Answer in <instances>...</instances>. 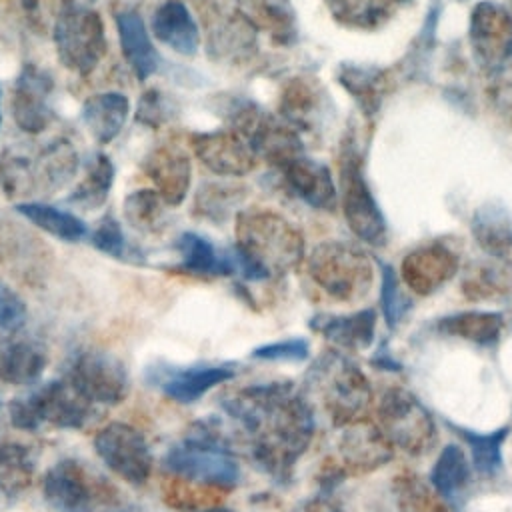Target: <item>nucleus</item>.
I'll return each instance as SVG.
<instances>
[{
	"label": "nucleus",
	"instance_id": "1",
	"mask_svg": "<svg viewBox=\"0 0 512 512\" xmlns=\"http://www.w3.org/2000/svg\"><path fill=\"white\" fill-rule=\"evenodd\" d=\"M218 404L254 466L276 484H288L316 430V410L302 388L288 380L248 384L224 392Z\"/></svg>",
	"mask_w": 512,
	"mask_h": 512
},
{
	"label": "nucleus",
	"instance_id": "2",
	"mask_svg": "<svg viewBox=\"0 0 512 512\" xmlns=\"http://www.w3.org/2000/svg\"><path fill=\"white\" fill-rule=\"evenodd\" d=\"M236 268L246 280L280 278L304 260V238L272 210H240L234 222Z\"/></svg>",
	"mask_w": 512,
	"mask_h": 512
},
{
	"label": "nucleus",
	"instance_id": "3",
	"mask_svg": "<svg viewBox=\"0 0 512 512\" xmlns=\"http://www.w3.org/2000/svg\"><path fill=\"white\" fill-rule=\"evenodd\" d=\"M162 466L170 476L212 492L234 490L242 478L232 442L214 418L192 424L166 452Z\"/></svg>",
	"mask_w": 512,
	"mask_h": 512
},
{
	"label": "nucleus",
	"instance_id": "4",
	"mask_svg": "<svg viewBox=\"0 0 512 512\" xmlns=\"http://www.w3.org/2000/svg\"><path fill=\"white\" fill-rule=\"evenodd\" d=\"M78 164L74 144L62 136L18 142L0 154V188L8 198L48 196L72 180Z\"/></svg>",
	"mask_w": 512,
	"mask_h": 512
},
{
	"label": "nucleus",
	"instance_id": "5",
	"mask_svg": "<svg viewBox=\"0 0 512 512\" xmlns=\"http://www.w3.org/2000/svg\"><path fill=\"white\" fill-rule=\"evenodd\" d=\"M304 396L320 406L336 428L366 418L372 388L362 368L338 348L324 350L306 370Z\"/></svg>",
	"mask_w": 512,
	"mask_h": 512
},
{
	"label": "nucleus",
	"instance_id": "6",
	"mask_svg": "<svg viewBox=\"0 0 512 512\" xmlns=\"http://www.w3.org/2000/svg\"><path fill=\"white\" fill-rule=\"evenodd\" d=\"M98 414V408L88 402L64 376L38 384L28 394L14 398L8 404V420L22 432L82 430Z\"/></svg>",
	"mask_w": 512,
	"mask_h": 512
},
{
	"label": "nucleus",
	"instance_id": "7",
	"mask_svg": "<svg viewBox=\"0 0 512 512\" xmlns=\"http://www.w3.org/2000/svg\"><path fill=\"white\" fill-rule=\"evenodd\" d=\"M306 270L328 298L342 304L362 300L374 280L370 258L360 248L340 240L314 246L306 260Z\"/></svg>",
	"mask_w": 512,
	"mask_h": 512
},
{
	"label": "nucleus",
	"instance_id": "8",
	"mask_svg": "<svg viewBox=\"0 0 512 512\" xmlns=\"http://www.w3.org/2000/svg\"><path fill=\"white\" fill-rule=\"evenodd\" d=\"M374 414V424L394 450L424 456L438 442V428L430 410L404 388H386L376 400Z\"/></svg>",
	"mask_w": 512,
	"mask_h": 512
},
{
	"label": "nucleus",
	"instance_id": "9",
	"mask_svg": "<svg viewBox=\"0 0 512 512\" xmlns=\"http://www.w3.org/2000/svg\"><path fill=\"white\" fill-rule=\"evenodd\" d=\"M42 496L54 512H98L116 502L106 478L74 458H62L44 472Z\"/></svg>",
	"mask_w": 512,
	"mask_h": 512
},
{
	"label": "nucleus",
	"instance_id": "10",
	"mask_svg": "<svg viewBox=\"0 0 512 512\" xmlns=\"http://www.w3.org/2000/svg\"><path fill=\"white\" fill-rule=\"evenodd\" d=\"M394 456V448L378 430V426L366 418L356 420L340 428L334 460L324 466L320 474V486L324 494H330L346 476L366 474L388 464Z\"/></svg>",
	"mask_w": 512,
	"mask_h": 512
},
{
	"label": "nucleus",
	"instance_id": "11",
	"mask_svg": "<svg viewBox=\"0 0 512 512\" xmlns=\"http://www.w3.org/2000/svg\"><path fill=\"white\" fill-rule=\"evenodd\" d=\"M58 60L78 76H90L106 56V30L92 6L68 10L52 28Z\"/></svg>",
	"mask_w": 512,
	"mask_h": 512
},
{
	"label": "nucleus",
	"instance_id": "12",
	"mask_svg": "<svg viewBox=\"0 0 512 512\" xmlns=\"http://www.w3.org/2000/svg\"><path fill=\"white\" fill-rule=\"evenodd\" d=\"M340 202L348 228L370 246H382L388 238L386 218L364 178L358 154L346 148L340 156Z\"/></svg>",
	"mask_w": 512,
	"mask_h": 512
},
{
	"label": "nucleus",
	"instance_id": "13",
	"mask_svg": "<svg viewBox=\"0 0 512 512\" xmlns=\"http://www.w3.org/2000/svg\"><path fill=\"white\" fill-rule=\"evenodd\" d=\"M100 462L130 486H144L150 480L154 456L146 436L126 422H108L92 440Z\"/></svg>",
	"mask_w": 512,
	"mask_h": 512
},
{
	"label": "nucleus",
	"instance_id": "14",
	"mask_svg": "<svg viewBox=\"0 0 512 512\" xmlns=\"http://www.w3.org/2000/svg\"><path fill=\"white\" fill-rule=\"evenodd\" d=\"M64 378L96 408H108L124 402L130 390V378L124 362L118 356L96 348L78 352Z\"/></svg>",
	"mask_w": 512,
	"mask_h": 512
},
{
	"label": "nucleus",
	"instance_id": "15",
	"mask_svg": "<svg viewBox=\"0 0 512 512\" xmlns=\"http://www.w3.org/2000/svg\"><path fill=\"white\" fill-rule=\"evenodd\" d=\"M236 364L232 362H202L190 366H150L148 382L158 388L166 398L178 404H194L212 388L232 380Z\"/></svg>",
	"mask_w": 512,
	"mask_h": 512
},
{
	"label": "nucleus",
	"instance_id": "16",
	"mask_svg": "<svg viewBox=\"0 0 512 512\" xmlns=\"http://www.w3.org/2000/svg\"><path fill=\"white\" fill-rule=\"evenodd\" d=\"M470 44L476 60L492 72L512 62V16L494 2H480L470 18Z\"/></svg>",
	"mask_w": 512,
	"mask_h": 512
},
{
	"label": "nucleus",
	"instance_id": "17",
	"mask_svg": "<svg viewBox=\"0 0 512 512\" xmlns=\"http://www.w3.org/2000/svg\"><path fill=\"white\" fill-rule=\"evenodd\" d=\"M190 148L196 158L218 176H246L258 164L250 144L232 128L194 132L190 134Z\"/></svg>",
	"mask_w": 512,
	"mask_h": 512
},
{
	"label": "nucleus",
	"instance_id": "18",
	"mask_svg": "<svg viewBox=\"0 0 512 512\" xmlns=\"http://www.w3.org/2000/svg\"><path fill=\"white\" fill-rule=\"evenodd\" d=\"M54 82L50 74L28 62L16 78L12 92V118L20 130L40 134L54 120L50 96Z\"/></svg>",
	"mask_w": 512,
	"mask_h": 512
},
{
	"label": "nucleus",
	"instance_id": "19",
	"mask_svg": "<svg viewBox=\"0 0 512 512\" xmlns=\"http://www.w3.org/2000/svg\"><path fill=\"white\" fill-rule=\"evenodd\" d=\"M458 270V256L442 242L414 248L402 260V282L416 294H432L444 286Z\"/></svg>",
	"mask_w": 512,
	"mask_h": 512
},
{
	"label": "nucleus",
	"instance_id": "20",
	"mask_svg": "<svg viewBox=\"0 0 512 512\" xmlns=\"http://www.w3.org/2000/svg\"><path fill=\"white\" fill-rule=\"evenodd\" d=\"M282 178L290 192L316 210H334L338 202L336 184L332 180L330 168L318 160L298 154L284 162L280 168Z\"/></svg>",
	"mask_w": 512,
	"mask_h": 512
},
{
	"label": "nucleus",
	"instance_id": "21",
	"mask_svg": "<svg viewBox=\"0 0 512 512\" xmlns=\"http://www.w3.org/2000/svg\"><path fill=\"white\" fill-rule=\"evenodd\" d=\"M144 174L168 206H178L186 198L192 182V164L188 154L174 144L154 148L142 162Z\"/></svg>",
	"mask_w": 512,
	"mask_h": 512
},
{
	"label": "nucleus",
	"instance_id": "22",
	"mask_svg": "<svg viewBox=\"0 0 512 512\" xmlns=\"http://www.w3.org/2000/svg\"><path fill=\"white\" fill-rule=\"evenodd\" d=\"M310 328L342 352L366 350L376 332V310L362 308L352 314H316Z\"/></svg>",
	"mask_w": 512,
	"mask_h": 512
},
{
	"label": "nucleus",
	"instance_id": "23",
	"mask_svg": "<svg viewBox=\"0 0 512 512\" xmlns=\"http://www.w3.org/2000/svg\"><path fill=\"white\" fill-rule=\"evenodd\" d=\"M46 350L30 338H0V386L30 388L46 368Z\"/></svg>",
	"mask_w": 512,
	"mask_h": 512
},
{
	"label": "nucleus",
	"instance_id": "24",
	"mask_svg": "<svg viewBox=\"0 0 512 512\" xmlns=\"http://www.w3.org/2000/svg\"><path fill=\"white\" fill-rule=\"evenodd\" d=\"M152 34L164 46L182 56H194L200 44V30L190 10L180 0H166L154 10Z\"/></svg>",
	"mask_w": 512,
	"mask_h": 512
},
{
	"label": "nucleus",
	"instance_id": "25",
	"mask_svg": "<svg viewBox=\"0 0 512 512\" xmlns=\"http://www.w3.org/2000/svg\"><path fill=\"white\" fill-rule=\"evenodd\" d=\"M176 250L180 254V272L194 276H230L236 274L234 250L220 252L208 238L196 232H184L176 240Z\"/></svg>",
	"mask_w": 512,
	"mask_h": 512
},
{
	"label": "nucleus",
	"instance_id": "26",
	"mask_svg": "<svg viewBox=\"0 0 512 512\" xmlns=\"http://www.w3.org/2000/svg\"><path fill=\"white\" fill-rule=\"evenodd\" d=\"M238 14L278 46L296 42V14L290 0H238Z\"/></svg>",
	"mask_w": 512,
	"mask_h": 512
},
{
	"label": "nucleus",
	"instance_id": "27",
	"mask_svg": "<svg viewBox=\"0 0 512 512\" xmlns=\"http://www.w3.org/2000/svg\"><path fill=\"white\" fill-rule=\"evenodd\" d=\"M130 114V102L122 92L92 94L80 112V118L98 144H110L124 128Z\"/></svg>",
	"mask_w": 512,
	"mask_h": 512
},
{
	"label": "nucleus",
	"instance_id": "28",
	"mask_svg": "<svg viewBox=\"0 0 512 512\" xmlns=\"http://www.w3.org/2000/svg\"><path fill=\"white\" fill-rule=\"evenodd\" d=\"M116 28L122 46V54L140 82L148 80L160 64L158 52L150 40V34L136 12L116 14Z\"/></svg>",
	"mask_w": 512,
	"mask_h": 512
},
{
	"label": "nucleus",
	"instance_id": "29",
	"mask_svg": "<svg viewBox=\"0 0 512 512\" xmlns=\"http://www.w3.org/2000/svg\"><path fill=\"white\" fill-rule=\"evenodd\" d=\"M472 470V462L464 448L458 444H448L440 450L432 464L430 486L440 498L454 506L456 500L468 490L472 482Z\"/></svg>",
	"mask_w": 512,
	"mask_h": 512
},
{
	"label": "nucleus",
	"instance_id": "30",
	"mask_svg": "<svg viewBox=\"0 0 512 512\" xmlns=\"http://www.w3.org/2000/svg\"><path fill=\"white\" fill-rule=\"evenodd\" d=\"M436 330L478 346H494L504 330V314L488 310H468L440 318Z\"/></svg>",
	"mask_w": 512,
	"mask_h": 512
},
{
	"label": "nucleus",
	"instance_id": "31",
	"mask_svg": "<svg viewBox=\"0 0 512 512\" xmlns=\"http://www.w3.org/2000/svg\"><path fill=\"white\" fill-rule=\"evenodd\" d=\"M448 424L468 446L472 468L484 478L498 476V472L502 470V464H504L502 446L510 434V426H502V428L482 434V432H474L470 428L458 426L454 422H448Z\"/></svg>",
	"mask_w": 512,
	"mask_h": 512
},
{
	"label": "nucleus",
	"instance_id": "32",
	"mask_svg": "<svg viewBox=\"0 0 512 512\" xmlns=\"http://www.w3.org/2000/svg\"><path fill=\"white\" fill-rule=\"evenodd\" d=\"M114 182V164L106 154H94L82 180L72 188L66 202L78 210L94 212L108 200Z\"/></svg>",
	"mask_w": 512,
	"mask_h": 512
},
{
	"label": "nucleus",
	"instance_id": "33",
	"mask_svg": "<svg viewBox=\"0 0 512 512\" xmlns=\"http://www.w3.org/2000/svg\"><path fill=\"white\" fill-rule=\"evenodd\" d=\"M16 212L58 240L80 242L82 238L88 236L86 224L76 214L54 208L50 204L22 202L16 206Z\"/></svg>",
	"mask_w": 512,
	"mask_h": 512
},
{
	"label": "nucleus",
	"instance_id": "34",
	"mask_svg": "<svg viewBox=\"0 0 512 512\" xmlns=\"http://www.w3.org/2000/svg\"><path fill=\"white\" fill-rule=\"evenodd\" d=\"M34 456L28 446L0 440V500L16 498L34 478Z\"/></svg>",
	"mask_w": 512,
	"mask_h": 512
},
{
	"label": "nucleus",
	"instance_id": "35",
	"mask_svg": "<svg viewBox=\"0 0 512 512\" xmlns=\"http://www.w3.org/2000/svg\"><path fill=\"white\" fill-rule=\"evenodd\" d=\"M320 108L318 90L304 78H290L280 92L278 112L292 128L310 130Z\"/></svg>",
	"mask_w": 512,
	"mask_h": 512
},
{
	"label": "nucleus",
	"instance_id": "36",
	"mask_svg": "<svg viewBox=\"0 0 512 512\" xmlns=\"http://www.w3.org/2000/svg\"><path fill=\"white\" fill-rule=\"evenodd\" d=\"M472 234L478 246L492 256L502 258L512 250V218L504 208H480L472 220Z\"/></svg>",
	"mask_w": 512,
	"mask_h": 512
},
{
	"label": "nucleus",
	"instance_id": "37",
	"mask_svg": "<svg viewBox=\"0 0 512 512\" xmlns=\"http://www.w3.org/2000/svg\"><path fill=\"white\" fill-rule=\"evenodd\" d=\"M334 20L350 28H376L394 10L396 4L408 0H324Z\"/></svg>",
	"mask_w": 512,
	"mask_h": 512
},
{
	"label": "nucleus",
	"instance_id": "38",
	"mask_svg": "<svg viewBox=\"0 0 512 512\" xmlns=\"http://www.w3.org/2000/svg\"><path fill=\"white\" fill-rule=\"evenodd\" d=\"M338 82L354 96L364 114H374L382 100L384 72L356 64H344L338 72Z\"/></svg>",
	"mask_w": 512,
	"mask_h": 512
},
{
	"label": "nucleus",
	"instance_id": "39",
	"mask_svg": "<svg viewBox=\"0 0 512 512\" xmlns=\"http://www.w3.org/2000/svg\"><path fill=\"white\" fill-rule=\"evenodd\" d=\"M210 46L218 50V54L236 58H250L256 50V30L254 26L242 18L240 14L224 20L214 32Z\"/></svg>",
	"mask_w": 512,
	"mask_h": 512
},
{
	"label": "nucleus",
	"instance_id": "40",
	"mask_svg": "<svg viewBox=\"0 0 512 512\" xmlns=\"http://www.w3.org/2000/svg\"><path fill=\"white\" fill-rule=\"evenodd\" d=\"M166 206L168 204L156 190L142 188L126 196L122 210L126 222L138 232H158L162 228V216Z\"/></svg>",
	"mask_w": 512,
	"mask_h": 512
},
{
	"label": "nucleus",
	"instance_id": "41",
	"mask_svg": "<svg viewBox=\"0 0 512 512\" xmlns=\"http://www.w3.org/2000/svg\"><path fill=\"white\" fill-rule=\"evenodd\" d=\"M18 4L26 24L36 34H52L60 16L78 6H92L94 0H18Z\"/></svg>",
	"mask_w": 512,
	"mask_h": 512
},
{
	"label": "nucleus",
	"instance_id": "42",
	"mask_svg": "<svg viewBox=\"0 0 512 512\" xmlns=\"http://www.w3.org/2000/svg\"><path fill=\"white\" fill-rule=\"evenodd\" d=\"M380 270H382V288H380L382 314H384L386 326L392 330L412 308V300L400 288V278L390 264L380 262Z\"/></svg>",
	"mask_w": 512,
	"mask_h": 512
},
{
	"label": "nucleus",
	"instance_id": "43",
	"mask_svg": "<svg viewBox=\"0 0 512 512\" xmlns=\"http://www.w3.org/2000/svg\"><path fill=\"white\" fill-rule=\"evenodd\" d=\"M90 242L98 252L112 256V258H124L126 250H128L120 222L112 214H106L98 222V226L90 234Z\"/></svg>",
	"mask_w": 512,
	"mask_h": 512
},
{
	"label": "nucleus",
	"instance_id": "44",
	"mask_svg": "<svg viewBox=\"0 0 512 512\" xmlns=\"http://www.w3.org/2000/svg\"><path fill=\"white\" fill-rule=\"evenodd\" d=\"M310 354V344L304 338H284L276 342H268L262 346H256L250 356L256 360H268V362H300L306 360Z\"/></svg>",
	"mask_w": 512,
	"mask_h": 512
},
{
	"label": "nucleus",
	"instance_id": "45",
	"mask_svg": "<svg viewBox=\"0 0 512 512\" xmlns=\"http://www.w3.org/2000/svg\"><path fill=\"white\" fill-rule=\"evenodd\" d=\"M238 200H240V194H236L234 188L208 184L202 190H198L196 208L200 210L202 216H210L212 220H220L230 210V206H234Z\"/></svg>",
	"mask_w": 512,
	"mask_h": 512
},
{
	"label": "nucleus",
	"instance_id": "46",
	"mask_svg": "<svg viewBox=\"0 0 512 512\" xmlns=\"http://www.w3.org/2000/svg\"><path fill=\"white\" fill-rule=\"evenodd\" d=\"M26 318L24 300L4 282H0V330H14Z\"/></svg>",
	"mask_w": 512,
	"mask_h": 512
},
{
	"label": "nucleus",
	"instance_id": "47",
	"mask_svg": "<svg viewBox=\"0 0 512 512\" xmlns=\"http://www.w3.org/2000/svg\"><path fill=\"white\" fill-rule=\"evenodd\" d=\"M168 120V104L164 100V94L158 90H148L138 106V122L158 128L162 122Z\"/></svg>",
	"mask_w": 512,
	"mask_h": 512
},
{
	"label": "nucleus",
	"instance_id": "48",
	"mask_svg": "<svg viewBox=\"0 0 512 512\" xmlns=\"http://www.w3.org/2000/svg\"><path fill=\"white\" fill-rule=\"evenodd\" d=\"M294 512H344L338 502L330 498V494L320 492L318 496L302 502Z\"/></svg>",
	"mask_w": 512,
	"mask_h": 512
},
{
	"label": "nucleus",
	"instance_id": "49",
	"mask_svg": "<svg viewBox=\"0 0 512 512\" xmlns=\"http://www.w3.org/2000/svg\"><path fill=\"white\" fill-rule=\"evenodd\" d=\"M10 8L6 2L0 0V40L10 36Z\"/></svg>",
	"mask_w": 512,
	"mask_h": 512
},
{
	"label": "nucleus",
	"instance_id": "50",
	"mask_svg": "<svg viewBox=\"0 0 512 512\" xmlns=\"http://www.w3.org/2000/svg\"><path fill=\"white\" fill-rule=\"evenodd\" d=\"M194 512H236L232 508H226V506H220V504H210V506H204V508H198Z\"/></svg>",
	"mask_w": 512,
	"mask_h": 512
},
{
	"label": "nucleus",
	"instance_id": "51",
	"mask_svg": "<svg viewBox=\"0 0 512 512\" xmlns=\"http://www.w3.org/2000/svg\"><path fill=\"white\" fill-rule=\"evenodd\" d=\"M114 512H136V510H130V508H122V510H114Z\"/></svg>",
	"mask_w": 512,
	"mask_h": 512
},
{
	"label": "nucleus",
	"instance_id": "52",
	"mask_svg": "<svg viewBox=\"0 0 512 512\" xmlns=\"http://www.w3.org/2000/svg\"><path fill=\"white\" fill-rule=\"evenodd\" d=\"M0 124H2V114H0Z\"/></svg>",
	"mask_w": 512,
	"mask_h": 512
}]
</instances>
